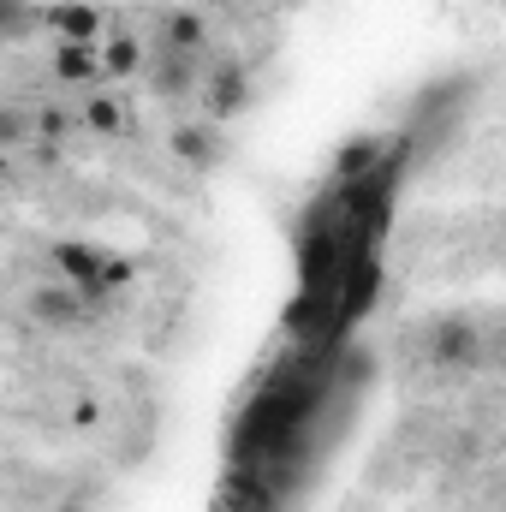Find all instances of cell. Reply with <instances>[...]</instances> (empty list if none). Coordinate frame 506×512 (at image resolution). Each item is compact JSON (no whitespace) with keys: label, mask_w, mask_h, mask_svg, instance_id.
<instances>
[{"label":"cell","mask_w":506,"mask_h":512,"mask_svg":"<svg viewBox=\"0 0 506 512\" xmlns=\"http://www.w3.org/2000/svg\"><path fill=\"white\" fill-rule=\"evenodd\" d=\"M197 96H203L209 126L239 120V114L251 108V66H245V60H221V66H209L203 84H197Z\"/></svg>","instance_id":"1"},{"label":"cell","mask_w":506,"mask_h":512,"mask_svg":"<svg viewBox=\"0 0 506 512\" xmlns=\"http://www.w3.org/2000/svg\"><path fill=\"white\" fill-rule=\"evenodd\" d=\"M96 304L78 292V286H30V298H24V316L36 322V328H78L84 316H90Z\"/></svg>","instance_id":"2"},{"label":"cell","mask_w":506,"mask_h":512,"mask_svg":"<svg viewBox=\"0 0 506 512\" xmlns=\"http://www.w3.org/2000/svg\"><path fill=\"white\" fill-rule=\"evenodd\" d=\"M429 358H435L441 370H465V364H477V358H483L477 322H471V316H441L435 334H429Z\"/></svg>","instance_id":"3"},{"label":"cell","mask_w":506,"mask_h":512,"mask_svg":"<svg viewBox=\"0 0 506 512\" xmlns=\"http://www.w3.org/2000/svg\"><path fill=\"white\" fill-rule=\"evenodd\" d=\"M167 143H173V155L191 161V167H221V161H227V137H221V126H209V120H179Z\"/></svg>","instance_id":"4"},{"label":"cell","mask_w":506,"mask_h":512,"mask_svg":"<svg viewBox=\"0 0 506 512\" xmlns=\"http://www.w3.org/2000/svg\"><path fill=\"white\" fill-rule=\"evenodd\" d=\"M143 72H149V84H155L161 102H185V96H197V84H203L197 54H167V48H161V60L143 66Z\"/></svg>","instance_id":"5"},{"label":"cell","mask_w":506,"mask_h":512,"mask_svg":"<svg viewBox=\"0 0 506 512\" xmlns=\"http://www.w3.org/2000/svg\"><path fill=\"white\" fill-rule=\"evenodd\" d=\"M376 292H381V262H376V256L352 262L346 292H340V328H352L358 316H370V310H376Z\"/></svg>","instance_id":"6"},{"label":"cell","mask_w":506,"mask_h":512,"mask_svg":"<svg viewBox=\"0 0 506 512\" xmlns=\"http://www.w3.org/2000/svg\"><path fill=\"white\" fill-rule=\"evenodd\" d=\"M54 78H60V84H96V78H102L96 42H60V48H54Z\"/></svg>","instance_id":"7"},{"label":"cell","mask_w":506,"mask_h":512,"mask_svg":"<svg viewBox=\"0 0 506 512\" xmlns=\"http://www.w3.org/2000/svg\"><path fill=\"white\" fill-rule=\"evenodd\" d=\"M203 42H209L203 12H167V18H161V48H167V54H197Z\"/></svg>","instance_id":"8"},{"label":"cell","mask_w":506,"mask_h":512,"mask_svg":"<svg viewBox=\"0 0 506 512\" xmlns=\"http://www.w3.org/2000/svg\"><path fill=\"white\" fill-rule=\"evenodd\" d=\"M78 126L96 131V137H120V131H131V114H126V102H114V96H90L78 108Z\"/></svg>","instance_id":"9"},{"label":"cell","mask_w":506,"mask_h":512,"mask_svg":"<svg viewBox=\"0 0 506 512\" xmlns=\"http://www.w3.org/2000/svg\"><path fill=\"white\" fill-rule=\"evenodd\" d=\"M48 24L60 30V42H96V36H102V12L84 6V0H78V6H54Z\"/></svg>","instance_id":"10"},{"label":"cell","mask_w":506,"mask_h":512,"mask_svg":"<svg viewBox=\"0 0 506 512\" xmlns=\"http://www.w3.org/2000/svg\"><path fill=\"white\" fill-rule=\"evenodd\" d=\"M102 54V78H137L143 72V42L137 36H114L108 48H96Z\"/></svg>","instance_id":"11"},{"label":"cell","mask_w":506,"mask_h":512,"mask_svg":"<svg viewBox=\"0 0 506 512\" xmlns=\"http://www.w3.org/2000/svg\"><path fill=\"white\" fill-rule=\"evenodd\" d=\"M72 131H84L72 108H54V102H48V108H30V137H42V143H66Z\"/></svg>","instance_id":"12"},{"label":"cell","mask_w":506,"mask_h":512,"mask_svg":"<svg viewBox=\"0 0 506 512\" xmlns=\"http://www.w3.org/2000/svg\"><path fill=\"white\" fill-rule=\"evenodd\" d=\"M18 143H30V108L0 102V149H18Z\"/></svg>","instance_id":"13"},{"label":"cell","mask_w":506,"mask_h":512,"mask_svg":"<svg viewBox=\"0 0 506 512\" xmlns=\"http://www.w3.org/2000/svg\"><path fill=\"white\" fill-rule=\"evenodd\" d=\"M381 155L376 137H364V143H346V155H340V179H358V173H370Z\"/></svg>","instance_id":"14"},{"label":"cell","mask_w":506,"mask_h":512,"mask_svg":"<svg viewBox=\"0 0 506 512\" xmlns=\"http://www.w3.org/2000/svg\"><path fill=\"white\" fill-rule=\"evenodd\" d=\"M102 423V399H78L72 405V429H96Z\"/></svg>","instance_id":"15"},{"label":"cell","mask_w":506,"mask_h":512,"mask_svg":"<svg viewBox=\"0 0 506 512\" xmlns=\"http://www.w3.org/2000/svg\"><path fill=\"white\" fill-rule=\"evenodd\" d=\"M24 18H30V12H24V0H0V36H12Z\"/></svg>","instance_id":"16"},{"label":"cell","mask_w":506,"mask_h":512,"mask_svg":"<svg viewBox=\"0 0 506 512\" xmlns=\"http://www.w3.org/2000/svg\"><path fill=\"white\" fill-rule=\"evenodd\" d=\"M6 173H12V161H6V149H0V185H6Z\"/></svg>","instance_id":"17"}]
</instances>
